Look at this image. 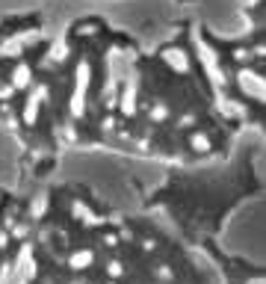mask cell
Masks as SVG:
<instances>
[{
	"mask_svg": "<svg viewBox=\"0 0 266 284\" xmlns=\"http://www.w3.org/2000/svg\"><path fill=\"white\" fill-rule=\"evenodd\" d=\"M6 243H9V237H6V234H3V231H0V249H3V246H6Z\"/></svg>",
	"mask_w": 266,
	"mask_h": 284,
	"instance_id": "cell-5",
	"label": "cell"
},
{
	"mask_svg": "<svg viewBox=\"0 0 266 284\" xmlns=\"http://www.w3.org/2000/svg\"><path fill=\"white\" fill-rule=\"evenodd\" d=\"M92 261H95V255H92L89 249H83V252H74L68 264H71V270H86V267H89Z\"/></svg>",
	"mask_w": 266,
	"mask_h": 284,
	"instance_id": "cell-1",
	"label": "cell"
},
{
	"mask_svg": "<svg viewBox=\"0 0 266 284\" xmlns=\"http://www.w3.org/2000/svg\"><path fill=\"white\" fill-rule=\"evenodd\" d=\"M107 270H110V275H122V272H125V270H122V264H118V261H112V264L107 267Z\"/></svg>",
	"mask_w": 266,
	"mask_h": 284,
	"instance_id": "cell-3",
	"label": "cell"
},
{
	"mask_svg": "<svg viewBox=\"0 0 266 284\" xmlns=\"http://www.w3.org/2000/svg\"><path fill=\"white\" fill-rule=\"evenodd\" d=\"M249 284H263V281H257V278H254V281H249Z\"/></svg>",
	"mask_w": 266,
	"mask_h": 284,
	"instance_id": "cell-6",
	"label": "cell"
},
{
	"mask_svg": "<svg viewBox=\"0 0 266 284\" xmlns=\"http://www.w3.org/2000/svg\"><path fill=\"white\" fill-rule=\"evenodd\" d=\"M196 148L198 151H207V139H204V136H196Z\"/></svg>",
	"mask_w": 266,
	"mask_h": 284,
	"instance_id": "cell-4",
	"label": "cell"
},
{
	"mask_svg": "<svg viewBox=\"0 0 266 284\" xmlns=\"http://www.w3.org/2000/svg\"><path fill=\"white\" fill-rule=\"evenodd\" d=\"M30 83V68L27 65H18L15 68V86H27Z\"/></svg>",
	"mask_w": 266,
	"mask_h": 284,
	"instance_id": "cell-2",
	"label": "cell"
},
{
	"mask_svg": "<svg viewBox=\"0 0 266 284\" xmlns=\"http://www.w3.org/2000/svg\"><path fill=\"white\" fill-rule=\"evenodd\" d=\"M77 284H83V281H77Z\"/></svg>",
	"mask_w": 266,
	"mask_h": 284,
	"instance_id": "cell-7",
	"label": "cell"
}]
</instances>
